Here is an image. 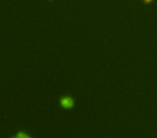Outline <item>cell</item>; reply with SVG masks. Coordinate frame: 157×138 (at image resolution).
Wrapping results in <instances>:
<instances>
[{"label":"cell","instance_id":"6da1fadb","mask_svg":"<svg viewBox=\"0 0 157 138\" xmlns=\"http://www.w3.org/2000/svg\"><path fill=\"white\" fill-rule=\"evenodd\" d=\"M60 106L65 109H70L74 106V100L70 96H65V97L60 98Z\"/></svg>","mask_w":157,"mask_h":138},{"label":"cell","instance_id":"7a4b0ae2","mask_svg":"<svg viewBox=\"0 0 157 138\" xmlns=\"http://www.w3.org/2000/svg\"><path fill=\"white\" fill-rule=\"evenodd\" d=\"M16 137L17 138H31L29 135H27L26 133H24V132H20V133L17 134Z\"/></svg>","mask_w":157,"mask_h":138},{"label":"cell","instance_id":"3957f363","mask_svg":"<svg viewBox=\"0 0 157 138\" xmlns=\"http://www.w3.org/2000/svg\"><path fill=\"white\" fill-rule=\"evenodd\" d=\"M15 138H17V137H15Z\"/></svg>","mask_w":157,"mask_h":138}]
</instances>
